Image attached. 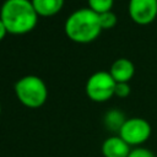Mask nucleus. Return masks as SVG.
Returning a JSON list of instances; mask_svg holds the SVG:
<instances>
[{"label": "nucleus", "mask_w": 157, "mask_h": 157, "mask_svg": "<svg viewBox=\"0 0 157 157\" xmlns=\"http://www.w3.org/2000/svg\"><path fill=\"white\" fill-rule=\"evenodd\" d=\"M115 85L117 82L109 71H97L88 77L85 90L91 101L101 103L110 99L114 96Z\"/></svg>", "instance_id": "20e7f679"}, {"label": "nucleus", "mask_w": 157, "mask_h": 157, "mask_svg": "<svg viewBox=\"0 0 157 157\" xmlns=\"http://www.w3.org/2000/svg\"><path fill=\"white\" fill-rule=\"evenodd\" d=\"M88 7L96 13H103L110 11L114 4V0H87Z\"/></svg>", "instance_id": "9b49d317"}, {"label": "nucleus", "mask_w": 157, "mask_h": 157, "mask_svg": "<svg viewBox=\"0 0 157 157\" xmlns=\"http://www.w3.org/2000/svg\"><path fill=\"white\" fill-rule=\"evenodd\" d=\"M128 12L136 25L147 26L157 17V0H129Z\"/></svg>", "instance_id": "423d86ee"}, {"label": "nucleus", "mask_w": 157, "mask_h": 157, "mask_svg": "<svg viewBox=\"0 0 157 157\" xmlns=\"http://www.w3.org/2000/svg\"><path fill=\"white\" fill-rule=\"evenodd\" d=\"M0 114H1V104H0Z\"/></svg>", "instance_id": "dca6fc26"}, {"label": "nucleus", "mask_w": 157, "mask_h": 157, "mask_svg": "<svg viewBox=\"0 0 157 157\" xmlns=\"http://www.w3.org/2000/svg\"><path fill=\"white\" fill-rule=\"evenodd\" d=\"M38 17L31 0H5L0 7V18L13 36L31 32L37 26Z\"/></svg>", "instance_id": "f257e3e1"}, {"label": "nucleus", "mask_w": 157, "mask_h": 157, "mask_svg": "<svg viewBox=\"0 0 157 157\" xmlns=\"http://www.w3.org/2000/svg\"><path fill=\"white\" fill-rule=\"evenodd\" d=\"M98 16H99V23H101L102 29H110V28L115 27V25L118 22V17L112 10L99 13Z\"/></svg>", "instance_id": "f8f14e48"}, {"label": "nucleus", "mask_w": 157, "mask_h": 157, "mask_svg": "<svg viewBox=\"0 0 157 157\" xmlns=\"http://www.w3.org/2000/svg\"><path fill=\"white\" fill-rule=\"evenodd\" d=\"M128 157H156V155L151 150L139 146V147H132Z\"/></svg>", "instance_id": "4468645a"}, {"label": "nucleus", "mask_w": 157, "mask_h": 157, "mask_svg": "<svg viewBox=\"0 0 157 157\" xmlns=\"http://www.w3.org/2000/svg\"><path fill=\"white\" fill-rule=\"evenodd\" d=\"M130 151L131 146H129L119 135L109 136L102 144V155L104 157H128Z\"/></svg>", "instance_id": "0eeeda50"}, {"label": "nucleus", "mask_w": 157, "mask_h": 157, "mask_svg": "<svg viewBox=\"0 0 157 157\" xmlns=\"http://www.w3.org/2000/svg\"><path fill=\"white\" fill-rule=\"evenodd\" d=\"M152 129L147 120L142 118H129L123 124L118 135L131 147H139L151 136Z\"/></svg>", "instance_id": "39448f33"}, {"label": "nucleus", "mask_w": 157, "mask_h": 157, "mask_svg": "<svg viewBox=\"0 0 157 157\" xmlns=\"http://www.w3.org/2000/svg\"><path fill=\"white\" fill-rule=\"evenodd\" d=\"M130 92H131V87H130L129 82H117L115 90H114V96H117L119 98H125L130 94Z\"/></svg>", "instance_id": "ddd939ff"}, {"label": "nucleus", "mask_w": 157, "mask_h": 157, "mask_svg": "<svg viewBox=\"0 0 157 157\" xmlns=\"http://www.w3.org/2000/svg\"><path fill=\"white\" fill-rule=\"evenodd\" d=\"M125 120H126V118H125L124 113L120 109H117V108L107 110V113L103 117L104 126L108 130L117 131V132H119V130L121 129V126L125 123Z\"/></svg>", "instance_id": "9d476101"}, {"label": "nucleus", "mask_w": 157, "mask_h": 157, "mask_svg": "<svg viewBox=\"0 0 157 157\" xmlns=\"http://www.w3.org/2000/svg\"><path fill=\"white\" fill-rule=\"evenodd\" d=\"M15 94L20 103L27 108H39L48 98V88L44 81L36 75L21 77L15 83Z\"/></svg>", "instance_id": "7ed1b4c3"}, {"label": "nucleus", "mask_w": 157, "mask_h": 157, "mask_svg": "<svg viewBox=\"0 0 157 157\" xmlns=\"http://www.w3.org/2000/svg\"><path fill=\"white\" fill-rule=\"evenodd\" d=\"M65 34L75 43L93 42L102 32L99 16L90 7H83L74 11L65 21Z\"/></svg>", "instance_id": "f03ea898"}, {"label": "nucleus", "mask_w": 157, "mask_h": 157, "mask_svg": "<svg viewBox=\"0 0 157 157\" xmlns=\"http://www.w3.org/2000/svg\"><path fill=\"white\" fill-rule=\"evenodd\" d=\"M7 33H9V32H7V29H6L5 25H4V22H2L1 18H0V42L6 37Z\"/></svg>", "instance_id": "2eb2a0df"}, {"label": "nucleus", "mask_w": 157, "mask_h": 157, "mask_svg": "<svg viewBox=\"0 0 157 157\" xmlns=\"http://www.w3.org/2000/svg\"><path fill=\"white\" fill-rule=\"evenodd\" d=\"M39 17L55 16L64 6V0H31Z\"/></svg>", "instance_id": "1a4fd4ad"}, {"label": "nucleus", "mask_w": 157, "mask_h": 157, "mask_svg": "<svg viewBox=\"0 0 157 157\" xmlns=\"http://www.w3.org/2000/svg\"><path fill=\"white\" fill-rule=\"evenodd\" d=\"M109 74L115 82H129L134 77L135 65L131 60L126 58H119L112 64Z\"/></svg>", "instance_id": "6e6552de"}]
</instances>
